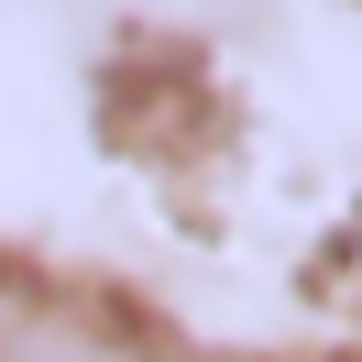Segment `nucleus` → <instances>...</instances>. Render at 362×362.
Returning a JSON list of instances; mask_svg holds the SVG:
<instances>
[{"mask_svg": "<svg viewBox=\"0 0 362 362\" xmlns=\"http://www.w3.org/2000/svg\"><path fill=\"white\" fill-rule=\"evenodd\" d=\"M0 362H154V351L121 340V329H99V318L66 308V296L0 286Z\"/></svg>", "mask_w": 362, "mask_h": 362, "instance_id": "nucleus-1", "label": "nucleus"}]
</instances>
